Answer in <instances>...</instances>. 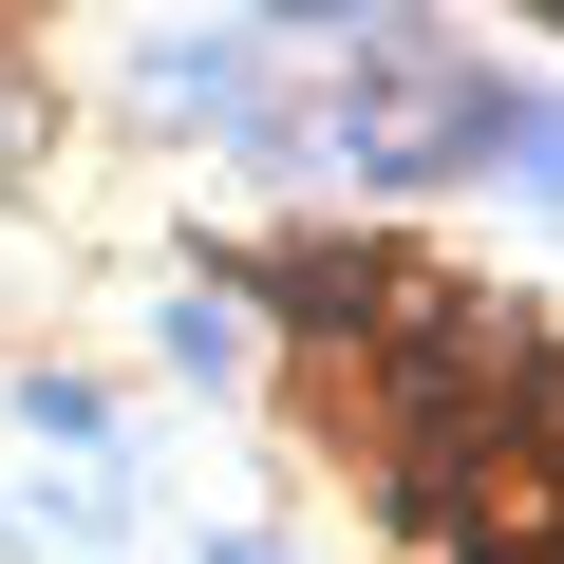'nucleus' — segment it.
Masks as SVG:
<instances>
[{"label":"nucleus","instance_id":"obj_1","mask_svg":"<svg viewBox=\"0 0 564 564\" xmlns=\"http://www.w3.org/2000/svg\"><path fill=\"white\" fill-rule=\"evenodd\" d=\"M245 302L302 339V358H377L395 302H414V263L395 245H245Z\"/></svg>","mask_w":564,"mask_h":564},{"label":"nucleus","instance_id":"obj_2","mask_svg":"<svg viewBox=\"0 0 564 564\" xmlns=\"http://www.w3.org/2000/svg\"><path fill=\"white\" fill-rule=\"evenodd\" d=\"M263 20H302V39H358V20H377V0H263Z\"/></svg>","mask_w":564,"mask_h":564},{"label":"nucleus","instance_id":"obj_3","mask_svg":"<svg viewBox=\"0 0 564 564\" xmlns=\"http://www.w3.org/2000/svg\"><path fill=\"white\" fill-rule=\"evenodd\" d=\"M527 20H564V0H527Z\"/></svg>","mask_w":564,"mask_h":564},{"label":"nucleus","instance_id":"obj_4","mask_svg":"<svg viewBox=\"0 0 564 564\" xmlns=\"http://www.w3.org/2000/svg\"><path fill=\"white\" fill-rule=\"evenodd\" d=\"M226 564H263V545H226Z\"/></svg>","mask_w":564,"mask_h":564}]
</instances>
